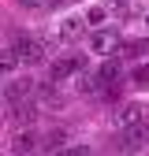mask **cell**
I'll list each match as a JSON object with an SVG mask.
<instances>
[{"label": "cell", "mask_w": 149, "mask_h": 156, "mask_svg": "<svg viewBox=\"0 0 149 156\" xmlns=\"http://www.w3.org/2000/svg\"><path fill=\"white\" fill-rule=\"evenodd\" d=\"M56 156H89V149H86V145H64Z\"/></svg>", "instance_id": "cell-13"}, {"label": "cell", "mask_w": 149, "mask_h": 156, "mask_svg": "<svg viewBox=\"0 0 149 156\" xmlns=\"http://www.w3.org/2000/svg\"><path fill=\"white\" fill-rule=\"evenodd\" d=\"M104 15H108V8H86L82 23H86V26H101V23H104Z\"/></svg>", "instance_id": "cell-10"}, {"label": "cell", "mask_w": 149, "mask_h": 156, "mask_svg": "<svg viewBox=\"0 0 149 156\" xmlns=\"http://www.w3.org/2000/svg\"><path fill=\"white\" fill-rule=\"evenodd\" d=\"M134 82H149V67H138L134 71Z\"/></svg>", "instance_id": "cell-16"}, {"label": "cell", "mask_w": 149, "mask_h": 156, "mask_svg": "<svg viewBox=\"0 0 149 156\" xmlns=\"http://www.w3.org/2000/svg\"><path fill=\"white\" fill-rule=\"evenodd\" d=\"M145 141H149V119L138 123V126H127V130H123V145H127V149H142Z\"/></svg>", "instance_id": "cell-5"}, {"label": "cell", "mask_w": 149, "mask_h": 156, "mask_svg": "<svg viewBox=\"0 0 149 156\" xmlns=\"http://www.w3.org/2000/svg\"><path fill=\"white\" fill-rule=\"evenodd\" d=\"M86 45H89V52H93V56H112V52L119 48V34H116V30L97 26V30L86 37Z\"/></svg>", "instance_id": "cell-1"}, {"label": "cell", "mask_w": 149, "mask_h": 156, "mask_svg": "<svg viewBox=\"0 0 149 156\" xmlns=\"http://www.w3.org/2000/svg\"><path fill=\"white\" fill-rule=\"evenodd\" d=\"M34 145H37V138H34V134H19V138H15V152H23V156H26Z\"/></svg>", "instance_id": "cell-12"}, {"label": "cell", "mask_w": 149, "mask_h": 156, "mask_svg": "<svg viewBox=\"0 0 149 156\" xmlns=\"http://www.w3.org/2000/svg\"><path fill=\"white\" fill-rule=\"evenodd\" d=\"M82 34H86L82 15H67V19H60V26H56V37H60V41H78Z\"/></svg>", "instance_id": "cell-4"}, {"label": "cell", "mask_w": 149, "mask_h": 156, "mask_svg": "<svg viewBox=\"0 0 149 156\" xmlns=\"http://www.w3.org/2000/svg\"><path fill=\"white\" fill-rule=\"evenodd\" d=\"M74 89L78 93H104V82L97 74H86V71H74Z\"/></svg>", "instance_id": "cell-7"}, {"label": "cell", "mask_w": 149, "mask_h": 156, "mask_svg": "<svg viewBox=\"0 0 149 156\" xmlns=\"http://www.w3.org/2000/svg\"><path fill=\"white\" fill-rule=\"evenodd\" d=\"M127 52H138V56H145V52H149V41H130V45H127Z\"/></svg>", "instance_id": "cell-14"}, {"label": "cell", "mask_w": 149, "mask_h": 156, "mask_svg": "<svg viewBox=\"0 0 149 156\" xmlns=\"http://www.w3.org/2000/svg\"><path fill=\"white\" fill-rule=\"evenodd\" d=\"M145 26H149V15H145Z\"/></svg>", "instance_id": "cell-18"}, {"label": "cell", "mask_w": 149, "mask_h": 156, "mask_svg": "<svg viewBox=\"0 0 149 156\" xmlns=\"http://www.w3.org/2000/svg\"><path fill=\"white\" fill-rule=\"evenodd\" d=\"M145 119H149V108H145V104H134V101H130V104H123V108L116 112V126H119V130L138 126V123H145Z\"/></svg>", "instance_id": "cell-3"}, {"label": "cell", "mask_w": 149, "mask_h": 156, "mask_svg": "<svg viewBox=\"0 0 149 156\" xmlns=\"http://www.w3.org/2000/svg\"><path fill=\"white\" fill-rule=\"evenodd\" d=\"M130 0H108V11H127Z\"/></svg>", "instance_id": "cell-15"}, {"label": "cell", "mask_w": 149, "mask_h": 156, "mask_svg": "<svg viewBox=\"0 0 149 156\" xmlns=\"http://www.w3.org/2000/svg\"><path fill=\"white\" fill-rule=\"evenodd\" d=\"M15 56H19V63H41L45 60V45L37 41V37H19L15 41Z\"/></svg>", "instance_id": "cell-2"}, {"label": "cell", "mask_w": 149, "mask_h": 156, "mask_svg": "<svg viewBox=\"0 0 149 156\" xmlns=\"http://www.w3.org/2000/svg\"><path fill=\"white\" fill-rule=\"evenodd\" d=\"M15 67H19L15 48H0V71H15Z\"/></svg>", "instance_id": "cell-11"}, {"label": "cell", "mask_w": 149, "mask_h": 156, "mask_svg": "<svg viewBox=\"0 0 149 156\" xmlns=\"http://www.w3.org/2000/svg\"><path fill=\"white\" fill-rule=\"evenodd\" d=\"M97 78H101L104 86H116L119 78H123V63H119V60H112V56H108V60L101 63V71H97Z\"/></svg>", "instance_id": "cell-8"}, {"label": "cell", "mask_w": 149, "mask_h": 156, "mask_svg": "<svg viewBox=\"0 0 149 156\" xmlns=\"http://www.w3.org/2000/svg\"><path fill=\"white\" fill-rule=\"evenodd\" d=\"M30 97H34V82H11L4 89V101L8 104H23V101H30Z\"/></svg>", "instance_id": "cell-6"}, {"label": "cell", "mask_w": 149, "mask_h": 156, "mask_svg": "<svg viewBox=\"0 0 149 156\" xmlns=\"http://www.w3.org/2000/svg\"><path fill=\"white\" fill-rule=\"evenodd\" d=\"M19 4H23V8H41L45 0H19Z\"/></svg>", "instance_id": "cell-17"}, {"label": "cell", "mask_w": 149, "mask_h": 156, "mask_svg": "<svg viewBox=\"0 0 149 156\" xmlns=\"http://www.w3.org/2000/svg\"><path fill=\"white\" fill-rule=\"evenodd\" d=\"M74 71H82V60H74V56H64L52 63V78H71Z\"/></svg>", "instance_id": "cell-9"}]
</instances>
